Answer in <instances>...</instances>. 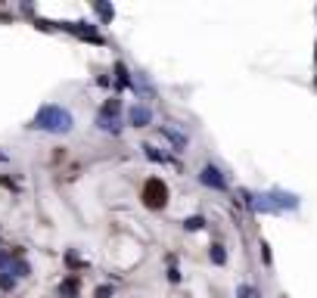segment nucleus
Returning a JSON list of instances; mask_svg holds the SVG:
<instances>
[{
    "label": "nucleus",
    "instance_id": "0eeeda50",
    "mask_svg": "<svg viewBox=\"0 0 317 298\" xmlns=\"http://www.w3.org/2000/svg\"><path fill=\"white\" fill-rule=\"evenodd\" d=\"M143 153H146V159H153V162H162V165L168 162V156H165V153H159V149H156L153 143H143Z\"/></svg>",
    "mask_w": 317,
    "mask_h": 298
},
{
    "label": "nucleus",
    "instance_id": "4468645a",
    "mask_svg": "<svg viewBox=\"0 0 317 298\" xmlns=\"http://www.w3.org/2000/svg\"><path fill=\"white\" fill-rule=\"evenodd\" d=\"M13 270H16V276H28V264H25V261H13Z\"/></svg>",
    "mask_w": 317,
    "mask_h": 298
},
{
    "label": "nucleus",
    "instance_id": "ddd939ff",
    "mask_svg": "<svg viewBox=\"0 0 317 298\" xmlns=\"http://www.w3.org/2000/svg\"><path fill=\"white\" fill-rule=\"evenodd\" d=\"M236 298H258V292H255L252 286H239V289H236Z\"/></svg>",
    "mask_w": 317,
    "mask_h": 298
},
{
    "label": "nucleus",
    "instance_id": "39448f33",
    "mask_svg": "<svg viewBox=\"0 0 317 298\" xmlns=\"http://www.w3.org/2000/svg\"><path fill=\"white\" fill-rule=\"evenodd\" d=\"M159 134H162L165 140H171L177 153H180V149H186V134H180V130H174L171 124H162V130H159Z\"/></svg>",
    "mask_w": 317,
    "mask_h": 298
},
{
    "label": "nucleus",
    "instance_id": "2eb2a0df",
    "mask_svg": "<svg viewBox=\"0 0 317 298\" xmlns=\"http://www.w3.org/2000/svg\"><path fill=\"white\" fill-rule=\"evenodd\" d=\"M93 295H97V298H109V295H112V286H100Z\"/></svg>",
    "mask_w": 317,
    "mask_h": 298
},
{
    "label": "nucleus",
    "instance_id": "9d476101",
    "mask_svg": "<svg viewBox=\"0 0 317 298\" xmlns=\"http://www.w3.org/2000/svg\"><path fill=\"white\" fill-rule=\"evenodd\" d=\"M183 227H186V230H202V227H205V217L193 214V217H186V220H183Z\"/></svg>",
    "mask_w": 317,
    "mask_h": 298
},
{
    "label": "nucleus",
    "instance_id": "f8f14e48",
    "mask_svg": "<svg viewBox=\"0 0 317 298\" xmlns=\"http://www.w3.org/2000/svg\"><path fill=\"white\" fill-rule=\"evenodd\" d=\"M16 286V276L13 273H0V289H13Z\"/></svg>",
    "mask_w": 317,
    "mask_h": 298
},
{
    "label": "nucleus",
    "instance_id": "20e7f679",
    "mask_svg": "<svg viewBox=\"0 0 317 298\" xmlns=\"http://www.w3.org/2000/svg\"><path fill=\"white\" fill-rule=\"evenodd\" d=\"M128 121L134 124V127H146L149 121H153V112H149V106L137 103V106H131V112H128Z\"/></svg>",
    "mask_w": 317,
    "mask_h": 298
},
{
    "label": "nucleus",
    "instance_id": "1a4fd4ad",
    "mask_svg": "<svg viewBox=\"0 0 317 298\" xmlns=\"http://www.w3.org/2000/svg\"><path fill=\"white\" fill-rule=\"evenodd\" d=\"M212 261H215V264H224V261H227V252H224V246H218V242H215V246H212Z\"/></svg>",
    "mask_w": 317,
    "mask_h": 298
},
{
    "label": "nucleus",
    "instance_id": "9b49d317",
    "mask_svg": "<svg viewBox=\"0 0 317 298\" xmlns=\"http://www.w3.org/2000/svg\"><path fill=\"white\" fill-rule=\"evenodd\" d=\"M103 112H106V115H118V112H121V103H118L115 97H112V100H106V106H103Z\"/></svg>",
    "mask_w": 317,
    "mask_h": 298
},
{
    "label": "nucleus",
    "instance_id": "f03ea898",
    "mask_svg": "<svg viewBox=\"0 0 317 298\" xmlns=\"http://www.w3.org/2000/svg\"><path fill=\"white\" fill-rule=\"evenodd\" d=\"M143 202H146V208H165V202H168V186L153 177V180H146L143 186Z\"/></svg>",
    "mask_w": 317,
    "mask_h": 298
},
{
    "label": "nucleus",
    "instance_id": "423d86ee",
    "mask_svg": "<svg viewBox=\"0 0 317 298\" xmlns=\"http://www.w3.org/2000/svg\"><path fill=\"white\" fill-rule=\"evenodd\" d=\"M97 127L106 130V134H118V130H121V121H118V115H106V112H100Z\"/></svg>",
    "mask_w": 317,
    "mask_h": 298
},
{
    "label": "nucleus",
    "instance_id": "f257e3e1",
    "mask_svg": "<svg viewBox=\"0 0 317 298\" xmlns=\"http://www.w3.org/2000/svg\"><path fill=\"white\" fill-rule=\"evenodd\" d=\"M72 124H75L72 112L62 109V106H41V109L34 112V121H31V127L50 130V134H69Z\"/></svg>",
    "mask_w": 317,
    "mask_h": 298
},
{
    "label": "nucleus",
    "instance_id": "6e6552de",
    "mask_svg": "<svg viewBox=\"0 0 317 298\" xmlns=\"http://www.w3.org/2000/svg\"><path fill=\"white\" fill-rule=\"evenodd\" d=\"M75 292H78V279H66V283L59 286V295L62 298H75Z\"/></svg>",
    "mask_w": 317,
    "mask_h": 298
},
{
    "label": "nucleus",
    "instance_id": "7ed1b4c3",
    "mask_svg": "<svg viewBox=\"0 0 317 298\" xmlns=\"http://www.w3.org/2000/svg\"><path fill=\"white\" fill-rule=\"evenodd\" d=\"M199 180H202L205 186H212V190H227V180H224V174L218 171L215 165H205L202 171H199Z\"/></svg>",
    "mask_w": 317,
    "mask_h": 298
}]
</instances>
